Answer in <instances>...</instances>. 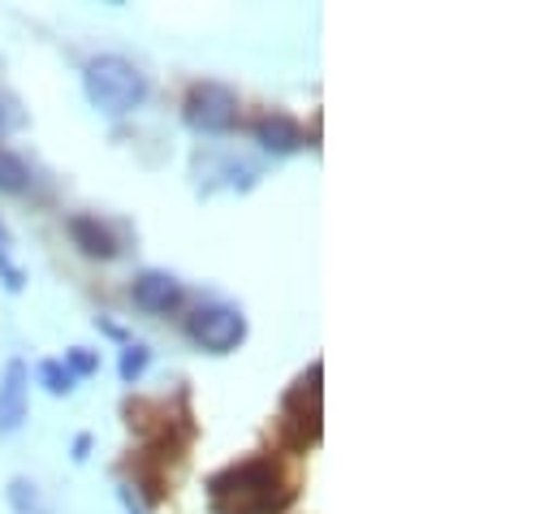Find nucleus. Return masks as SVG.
I'll return each instance as SVG.
<instances>
[{
	"instance_id": "nucleus-1",
	"label": "nucleus",
	"mask_w": 557,
	"mask_h": 514,
	"mask_svg": "<svg viewBox=\"0 0 557 514\" xmlns=\"http://www.w3.org/2000/svg\"><path fill=\"white\" fill-rule=\"evenodd\" d=\"M208 498L216 514H281L289 506V489L281 480V467L273 458H251L238 467H225L208 480Z\"/></svg>"
},
{
	"instance_id": "nucleus-2",
	"label": "nucleus",
	"mask_w": 557,
	"mask_h": 514,
	"mask_svg": "<svg viewBox=\"0 0 557 514\" xmlns=\"http://www.w3.org/2000/svg\"><path fill=\"white\" fill-rule=\"evenodd\" d=\"M83 91L104 118H126L147 100V74L126 57H91L83 70Z\"/></svg>"
},
{
	"instance_id": "nucleus-3",
	"label": "nucleus",
	"mask_w": 557,
	"mask_h": 514,
	"mask_svg": "<svg viewBox=\"0 0 557 514\" xmlns=\"http://www.w3.org/2000/svg\"><path fill=\"white\" fill-rule=\"evenodd\" d=\"M186 333H190L203 351L230 355V351H238V342L247 338V316H243L238 307H230V303H212V307H199V311L186 320Z\"/></svg>"
},
{
	"instance_id": "nucleus-4",
	"label": "nucleus",
	"mask_w": 557,
	"mask_h": 514,
	"mask_svg": "<svg viewBox=\"0 0 557 514\" xmlns=\"http://www.w3.org/2000/svg\"><path fill=\"white\" fill-rule=\"evenodd\" d=\"M182 113L199 134H225V130L238 126V96L221 83H195L186 91Z\"/></svg>"
},
{
	"instance_id": "nucleus-5",
	"label": "nucleus",
	"mask_w": 557,
	"mask_h": 514,
	"mask_svg": "<svg viewBox=\"0 0 557 514\" xmlns=\"http://www.w3.org/2000/svg\"><path fill=\"white\" fill-rule=\"evenodd\" d=\"M26 386H30L26 364L9 359L4 364V381H0V437L22 428V419H26Z\"/></svg>"
},
{
	"instance_id": "nucleus-6",
	"label": "nucleus",
	"mask_w": 557,
	"mask_h": 514,
	"mask_svg": "<svg viewBox=\"0 0 557 514\" xmlns=\"http://www.w3.org/2000/svg\"><path fill=\"white\" fill-rule=\"evenodd\" d=\"M135 303L143 311H173L182 303V281L173 272H160V268H147L135 277Z\"/></svg>"
},
{
	"instance_id": "nucleus-7",
	"label": "nucleus",
	"mask_w": 557,
	"mask_h": 514,
	"mask_svg": "<svg viewBox=\"0 0 557 514\" xmlns=\"http://www.w3.org/2000/svg\"><path fill=\"white\" fill-rule=\"evenodd\" d=\"M256 138H260L269 151H277V156H289V151L302 147V130H298L294 118H285V113L260 118V122H256Z\"/></svg>"
},
{
	"instance_id": "nucleus-8",
	"label": "nucleus",
	"mask_w": 557,
	"mask_h": 514,
	"mask_svg": "<svg viewBox=\"0 0 557 514\" xmlns=\"http://www.w3.org/2000/svg\"><path fill=\"white\" fill-rule=\"evenodd\" d=\"M70 238L87 252V256L96 259H113L117 256V243H113V234L96 221V217H70Z\"/></svg>"
},
{
	"instance_id": "nucleus-9",
	"label": "nucleus",
	"mask_w": 557,
	"mask_h": 514,
	"mask_svg": "<svg viewBox=\"0 0 557 514\" xmlns=\"http://www.w3.org/2000/svg\"><path fill=\"white\" fill-rule=\"evenodd\" d=\"M0 281H4V290H22L26 285V272L17 268V259H13V238H9V230L0 225Z\"/></svg>"
},
{
	"instance_id": "nucleus-10",
	"label": "nucleus",
	"mask_w": 557,
	"mask_h": 514,
	"mask_svg": "<svg viewBox=\"0 0 557 514\" xmlns=\"http://www.w3.org/2000/svg\"><path fill=\"white\" fill-rule=\"evenodd\" d=\"M26 182H30L26 164H22L13 151H4V147H0V191H9V195H22V191H26Z\"/></svg>"
},
{
	"instance_id": "nucleus-11",
	"label": "nucleus",
	"mask_w": 557,
	"mask_h": 514,
	"mask_svg": "<svg viewBox=\"0 0 557 514\" xmlns=\"http://www.w3.org/2000/svg\"><path fill=\"white\" fill-rule=\"evenodd\" d=\"M147 364H151V351H147V346H126V351H122L117 372H122V381H126V386H135L143 372H147Z\"/></svg>"
},
{
	"instance_id": "nucleus-12",
	"label": "nucleus",
	"mask_w": 557,
	"mask_h": 514,
	"mask_svg": "<svg viewBox=\"0 0 557 514\" xmlns=\"http://www.w3.org/2000/svg\"><path fill=\"white\" fill-rule=\"evenodd\" d=\"M39 381H44V389H48V393H57V397L74 389L70 368H65V364H57V359H44V364H39Z\"/></svg>"
},
{
	"instance_id": "nucleus-13",
	"label": "nucleus",
	"mask_w": 557,
	"mask_h": 514,
	"mask_svg": "<svg viewBox=\"0 0 557 514\" xmlns=\"http://www.w3.org/2000/svg\"><path fill=\"white\" fill-rule=\"evenodd\" d=\"M65 359H70V364H65V368H70V377H91V372L100 368V359H96L91 351H83V346H74Z\"/></svg>"
},
{
	"instance_id": "nucleus-14",
	"label": "nucleus",
	"mask_w": 557,
	"mask_h": 514,
	"mask_svg": "<svg viewBox=\"0 0 557 514\" xmlns=\"http://www.w3.org/2000/svg\"><path fill=\"white\" fill-rule=\"evenodd\" d=\"M17 122H22V118L13 113V105H4V100H0V138H4V134H9L13 126H17Z\"/></svg>"
},
{
	"instance_id": "nucleus-15",
	"label": "nucleus",
	"mask_w": 557,
	"mask_h": 514,
	"mask_svg": "<svg viewBox=\"0 0 557 514\" xmlns=\"http://www.w3.org/2000/svg\"><path fill=\"white\" fill-rule=\"evenodd\" d=\"M87 450H91V437H78L74 441V458H87Z\"/></svg>"
}]
</instances>
